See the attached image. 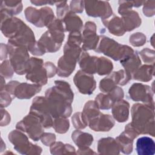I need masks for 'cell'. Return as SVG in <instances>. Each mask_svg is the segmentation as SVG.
<instances>
[{"mask_svg": "<svg viewBox=\"0 0 155 155\" xmlns=\"http://www.w3.org/2000/svg\"><path fill=\"white\" fill-rule=\"evenodd\" d=\"M120 62L124 67V70L131 75V77L136 70L141 65V60L137 52L135 51L132 54Z\"/></svg>", "mask_w": 155, "mask_h": 155, "instance_id": "484cf974", "label": "cell"}, {"mask_svg": "<svg viewBox=\"0 0 155 155\" xmlns=\"http://www.w3.org/2000/svg\"><path fill=\"white\" fill-rule=\"evenodd\" d=\"M71 139L78 148L90 147L94 140V138L91 134L79 130H76L72 133Z\"/></svg>", "mask_w": 155, "mask_h": 155, "instance_id": "4316f807", "label": "cell"}, {"mask_svg": "<svg viewBox=\"0 0 155 155\" xmlns=\"http://www.w3.org/2000/svg\"><path fill=\"white\" fill-rule=\"evenodd\" d=\"M94 101L96 102L99 108L101 110L110 109L114 102L108 94L104 93H99L97 94Z\"/></svg>", "mask_w": 155, "mask_h": 155, "instance_id": "836d02e7", "label": "cell"}, {"mask_svg": "<svg viewBox=\"0 0 155 155\" xmlns=\"http://www.w3.org/2000/svg\"><path fill=\"white\" fill-rule=\"evenodd\" d=\"M84 7L87 15L91 17H100L101 20L108 19L112 15V8L108 2L84 1Z\"/></svg>", "mask_w": 155, "mask_h": 155, "instance_id": "7c38bea8", "label": "cell"}, {"mask_svg": "<svg viewBox=\"0 0 155 155\" xmlns=\"http://www.w3.org/2000/svg\"><path fill=\"white\" fill-rule=\"evenodd\" d=\"M121 19L126 31H131L141 25V18L136 11L129 10L123 13Z\"/></svg>", "mask_w": 155, "mask_h": 155, "instance_id": "603a6c76", "label": "cell"}, {"mask_svg": "<svg viewBox=\"0 0 155 155\" xmlns=\"http://www.w3.org/2000/svg\"><path fill=\"white\" fill-rule=\"evenodd\" d=\"M14 72L10 61L5 59L2 62L1 64V74L2 77L6 79L12 78Z\"/></svg>", "mask_w": 155, "mask_h": 155, "instance_id": "60d3db41", "label": "cell"}, {"mask_svg": "<svg viewBox=\"0 0 155 155\" xmlns=\"http://www.w3.org/2000/svg\"><path fill=\"white\" fill-rule=\"evenodd\" d=\"M81 53L80 46L66 42L64 47V54L58 61V75L60 77L69 76L74 70Z\"/></svg>", "mask_w": 155, "mask_h": 155, "instance_id": "277c9868", "label": "cell"}, {"mask_svg": "<svg viewBox=\"0 0 155 155\" xmlns=\"http://www.w3.org/2000/svg\"><path fill=\"white\" fill-rule=\"evenodd\" d=\"M99 87L100 90L103 93H108L117 87V84L111 73L109 74L108 76L101 80Z\"/></svg>", "mask_w": 155, "mask_h": 155, "instance_id": "d590c367", "label": "cell"}, {"mask_svg": "<svg viewBox=\"0 0 155 155\" xmlns=\"http://www.w3.org/2000/svg\"><path fill=\"white\" fill-rule=\"evenodd\" d=\"M62 22L64 25L65 31L70 33L73 31H80L83 28V22L81 19L71 11H69Z\"/></svg>", "mask_w": 155, "mask_h": 155, "instance_id": "ffe728a7", "label": "cell"}, {"mask_svg": "<svg viewBox=\"0 0 155 155\" xmlns=\"http://www.w3.org/2000/svg\"><path fill=\"white\" fill-rule=\"evenodd\" d=\"M28 51L33 55L42 56L46 53V51L44 47L38 41H35L31 44L27 48Z\"/></svg>", "mask_w": 155, "mask_h": 155, "instance_id": "b9f144b4", "label": "cell"}, {"mask_svg": "<svg viewBox=\"0 0 155 155\" xmlns=\"http://www.w3.org/2000/svg\"><path fill=\"white\" fill-rule=\"evenodd\" d=\"M76 154H96L97 153L94 152L92 149H91L89 147L79 148Z\"/></svg>", "mask_w": 155, "mask_h": 155, "instance_id": "816d5d0a", "label": "cell"}, {"mask_svg": "<svg viewBox=\"0 0 155 155\" xmlns=\"http://www.w3.org/2000/svg\"><path fill=\"white\" fill-rule=\"evenodd\" d=\"M53 128L55 131L59 134L65 133L70 128V122L66 117L54 118L53 121Z\"/></svg>", "mask_w": 155, "mask_h": 155, "instance_id": "e575fe53", "label": "cell"}, {"mask_svg": "<svg viewBox=\"0 0 155 155\" xmlns=\"http://www.w3.org/2000/svg\"><path fill=\"white\" fill-rule=\"evenodd\" d=\"M41 90V86L36 84L19 83L16 87L13 98L16 97L20 99H30Z\"/></svg>", "mask_w": 155, "mask_h": 155, "instance_id": "e0dca14e", "label": "cell"}, {"mask_svg": "<svg viewBox=\"0 0 155 155\" xmlns=\"http://www.w3.org/2000/svg\"><path fill=\"white\" fill-rule=\"evenodd\" d=\"M35 41L34 33L31 29L25 24L18 34L14 38L8 39V44L14 46L24 47L27 48L31 44Z\"/></svg>", "mask_w": 155, "mask_h": 155, "instance_id": "9a60e30c", "label": "cell"}, {"mask_svg": "<svg viewBox=\"0 0 155 155\" xmlns=\"http://www.w3.org/2000/svg\"><path fill=\"white\" fill-rule=\"evenodd\" d=\"M44 67L45 68L48 78L53 77L58 71V68L51 62H46L44 63Z\"/></svg>", "mask_w": 155, "mask_h": 155, "instance_id": "681fc988", "label": "cell"}, {"mask_svg": "<svg viewBox=\"0 0 155 155\" xmlns=\"http://www.w3.org/2000/svg\"><path fill=\"white\" fill-rule=\"evenodd\" d=\"M7 54H8V45L7 44H4L3 43L1 45V60L2 61L5 59L7 57Z\"/></svg>", "mask_w": 155, "mask_h": 155, "instance_id": "f5cc1de1", "label": "cell"}, {"mask_svg": "<svg viewBox=\"0 0 155 155\" xmlns=\"http://www.w3.org/2000/svg\"><path fill=\"white\" fill-rule=\"evenodd\" d=\"M131 125L140 134L154 137V108L145 104H134L131 110Z\"/></svg>", "mask_w": 155, "mask_h": 155, "instance_id": "7a4b0ae2", "label": "cell"}, {"mask_svg": "<svg viewBox=\"0 0 155 155\" xmlns=\"http://www.w3.org/2000/svg\"><path fill=\"white\" fill-rule=\"evenodd\" d=\"M119 150L125 154H130L133 152V139L123 131L116 139Z\"/></svg>", "mask_w": 155, "mask_h": 155, "instance_id": "f1b7e54d", "label": "cell"}, {"mask_svg": "<svg viewBox=\"0 0 155 155\" xmlns=\"http://www.w3.org/2000/svg\"><path fill=\"white\" fill-rule=\"evenodd\" d=\"M84 1H73L70 2V8L73 13H82L84 10Z\"/></svg>", "mask_w": 155, "mask_h": 155, "instance_id": "c3c4849f", "label": "cell"}, {"mask_svg": "<svg viewBox=\"0 0 155 155\" xmlns=\"http://www.w3.org/2000/svg\"><path fill=\"white\" fill-rule=\"evenodd\" d=\"M143 13L147 17H151L154 15V1H147L143 2Z\"/></svg>", "mask_w": 155, "mask_h": 155, "instance_id": "ee69618b", "label": "cell"}, {"mask_svg": "<svg viewBox=\"0 0 155 155\" xmlns=\"http://www.w3.org/2000/svg\"><path fill=\"white\" fill-rule=\"evenodd\" d=\"M154 64L142 65L140 66L133 74L132 78L140 82H148L154 76Z\"/></svg>", "mask_w": 155, "mask_h": 155, "instance_id": "d4e9b609", "label": "cell"}, {"mask_svg": "<svg viewBox=\"0 0 155 155\" xmlns=\"http://www.w3.org/2000/svg\"><path fill=\"white\" fill-rule=\"evenodd\" d=\"M50 151L51 154H76V150L73 146L68 143H64L62 142H54L50 146Z\"/></svg>", "mask_w": 155, "mask_h": 155, "instance_id": "4dcf8cb0", "label": "cell"}, {"mask_svg": "<svg viewBox=\"0 0 155 155\" xmlns=\"http://www.w3.org/2000/svg\"><path fill=\"white\" fill-rule=\"evenodd\" d=\"M9 141L13 145L14 149L22 154H41L42 149L41 147L33 144L22 131L15 130L12 131L8 136Z\"/></svg>", "mask_w": 155, "mask_h": 155, "instance_id": "5b68a950", "label": "cell"}, {"mask_svg": "<svg viewBox=\"0 0 155 155\" xmlns=\"http://www.w3.org/2000/svg\"><path fill=\"white\" fill-rule=\"evenodd\" d=\"M143 2L144 1H119L118 13L122 15L126 12L131 10L133 7H139L141 6Z\"/></svg>", "mask_w": 155, "mask_h": 155, "instance_id": "8d00e7d4", "label": "cell"}, {"mask_svg": "<svg viewBox=\"0 0 155 155\" xmlns=\"http://www.w3.org/2000/svg\"><path fill=\"white\" fill-rule=\"evenodd\" d=\"M27 80L41 86L47 82V74L43 60L37 58H30L25 73Z\"/></svg>", "mask_w": 155, "mask_h": 155, "instance_id": "ba28073f", "label": "cell"}, {"mask_svg": "<svg viewBox=\"0 0 155 155\" xmlns=\"http://www.w3.org/2000/svg\"><path fill=\"white\" fill-rule=\"evenodd\" d=\"M139 54L145 63L150 64L151 65L154 64L155 52L154 50L145 48L139 52Z\"/></svg>", "mask_w": 155, "mask_h": 155, "instance_id": "ab89813d", "label": "cell"}, {"mask_svg": "<svg viewBox=\"0 0 155 155\" xmlns=\"http://www.w3.org/2000/svg\"><path fill=\"white\" fill-rule=\"evenodd\" d=\"M56 13L58 18L62 20L66 14L70 11L69 7L67 4L66 1L56 2Z\"/></svg>", "mask_w": 155, "mask_h": 155, "instance_id": "7bdbcfd3", "label": "cell"}, {"mask_svg": "<svg viewBox=\"0 0 155 155\" xmlns=\"http://www.w3.org/2000/svg\"><path fill=\"white\" fill-rule=\"evenodd\" d=\"M100 113L99 108L94 101H88L87 102L82 112L84 118L88 124Z\"/></svg>", "mask_w": 155, "mask_h": 155, "instance_id": "f546056e", "label": "cell"}, {"mask_svg": "<svg viewBox=\"0 0 155 155\" xmlns=\"http://www.w3.org/2000/svg\"><path fill=\"white\" fill-rule=\"evenodd\" d=\"M97 149L99 154H119L120 153L116 139L111 137L100 139L97 142Z\"/></svg>", "mask_w": 155, "mask_h": 155, "instance_id": "d6986e66", "label": "cell"}, {"mask_svg": "<svg viewBox=\"0 0 155 155\" xmlns=\"http://www.w3.org/2000/svg\"><path fill=\"white\" fill-rule=\"evenodd\" d=\"M10 64L15 73L22 75L26 73L30 56L27 48L7 44Z\"/></svg>", "mask_w": 155, "mask_h": 155, "instance_id": "8992f818", "label": "cell"}, {"mask_svg": "<svg viewBox=\"0 0 155 155\" xmlns=\"http://www.w3.org/2000/svg\"><path fill=\"white\" fill-rule=\"evenodd\" d=\"M29 113L37 116L42 122L45 128H50L52 127L53 120L45 96H36L33 99Z\"/></svg>", "mask_w": 155, "mask_h": 155, "instance_id": "30bf717a", "label": "cell"}, {"mask_svg": "<svg viewBox=\"0 0 155 155\" xmlns=\"http://www.w3.org/2000/svg\"><path fill=\"white\" fill-rule=\"evenodd\" d=\"M38 42L42 44L46 52L54 53L61 48L62 44L58 43L50 35L48 31H46L41 36Z\"/></svg>", "mask_w": 155, "mask_h": 155, "instance_id": "83f0119b", "label": "cell"}, {"mask_svg": "<svg viewBox=\"0 0 155 155\" xmlns=\"http://www.w3.org/2000/svg\"><path fill=\"white\" fill-rule=\"evenodd\" d=\"M55 85L45 91V100L52 117H68L72 113L74 94L70 84L64 81H55Z\"/></svg>", "mask_w": 155, "mask_h": 155, "instance_id": "6da1fadb", "label": "cell"}, {"mask_svg": "<svg viewBox=\"0 0 155 155\" xmlns=\"http://www.w3.org/2000/svg\"><path fill=\"white\" fill-rule=\"evenodd\" d=\"M16 128L25 133L34 141H38L41 139L42 134L44 133L45 128L41 120L30 113L17 123Z\"/></svg>", "mask_w": 155, "mask_h": 155, "instance_id": "52a82bcc", "label": "cell"}, {"mask_svg": "<svg viewBox=\"0 0 155 155\" xmlns=\"http://www.w3.org/2000/svg\"><path fill=\"white\" fill-rule=\"evenodd\" d=\"M82 36V50L84 51L90 50H95L100 40V36L96 34V24L91 21L87 22L84 25Z\"/></svg>", "mask_w": 155, "mask_h": 155, "instance_id": "5bb4252c", "label": "cell"}, {"mask_svg": "<svg viewBox=\"0 0 155 155\" xmlns=\"http://www.w3.org/2000/svg\"><path fill=\"white\" fill-rule=\"evenodd\" d=\"M1 10L6 12L8 15L13 16L20 13L22 10L21 1H2Z\"/></svg>", "mask_w": 155, "mask_h": 155, "instance_id": "d6a6232c", "label": "cell"}, {"mask_svg": "<svg viewBox=\"0 0 155 155\" xmlns=\"http://www.w3.org/2000/svg\"><path fill=\"white\" fill-rule=\"evenodd\" d=\"M1 126L4 127L7 125L10 122V115L5 110L1 108Z\"/></svg>", "mask_w": 155, "mask_h": 155, "instance_id": "f907efd6", "label": "cell"}, {"mask_svg": "<svg viewBox=\"0 0 155 155\" xmlns=\"http://www.w3.org/2000/svg\"><path fill=\"white\" fill-rule=\"evenodd\" d=\"M111 112L113 118L118 122H125L129 117L130 104L128 101L120 99L114 102Z\"/></svg>", "mask_w": 155, "mask_h": 155, "instance_id": "ac0fdd59", "label": "cell"}, {"mask_svg": "<svg viewBox=\"0 0 155 155\" xmlns=\"http://www.w3.org/2000/svg\"><path fill=\"white\" fill-rule=\"evenodd\" d=\"M113 68L112 62L105 57H97L96 73L100 76L109 74Z\"/></svg>", "mask_w": 155, "mask_h": 155, "instance_id": "1f68e13d", "label": "cell"}, {"mask_svg": "<svg viewBox=\"0 0 155 155\" xmlns=\"http://www.w3.org/2000/svg\"><path fill=\"white\" fill-rule=\"evenodd\" d=\"M136 150L138 155H153L155 153V143L148 136L139 137L136 143Z\"/></svg>", "mask_w": 155, "mask_h": 155, "instance_id": "44dd1931", "label": "cell"}, {"mask_svg": "<svg viewBox=\"0 0 155 155\" xmlns=\"http://www.w3.org/2000/svg\"><path fill=\"white\" fill-rule=\"evenodd\" d=\"M96 52L103 53L114 61H122L131 54L134 51L130 47L118 43L113 39L105 36H101Z\"/></svg>", "mask_w": 155, "mask_h": 155, "instance_id": "3957f363", "label": "cell"}, {"mask_svg": "<svg viewBox=\"0 0 155 155\" xmlns=\"http://www.w3.org/2000/svg\"><path fill=\"white\" fill-rule=\"evenodd\" d=\"M129 41L133 47H140L145 44L147 38L143 33L136 32L130 36Z\"/></svg>", "mask_w": 155, "mask_h": 155, "instance_id": "f35d334b", "label": "cell"}, {"mask_svg": "<svg viewBox=\"0 0 155 155\" xmlns=\"http://www.w3.org/2000/svg\"><path fill=\"white\" fill-rule=\"evenodd\" d=\"M102 21L109 32L113 35L120 36L126 32L122 19L118 16L114 15L110 19H107Z\"/></svg>", "mask_w": 155, "mask_h": 155, "instance_id": "cb8c5ba5", "label": "cell"}, {"mask_svg": "<svg viewBox=\"0 0 155 155\" xmlns=\"http://www.w3.org/2000/svg\"><path fill=\"white\" fill-rule=\"evenodd\" d=\"M128 94L133 101L142 102L143 104L154 108V91L149 85L142 83H134L129 88Z\"/></svg>", "mask_w": 155, "mask_h": 155, "instance_id": "8fae6325", "label": "cell"}, {"mask_svg": "<svg viewBox=\"0 0 155 155\" xmlns=\"http://www.w3.org/2000/svg\"><path fill=\"white\" fill-rule=\"evenodd\" d=\"M153 37H154V35L152 36V37H151V41H152V42H151V45H152L153 46H154V43L153 42Z\"/></svg>", "mask_w": 155, "mask_h": 155, "instance_id": "11a10c76", "label": "cell"}, {"mask_svg": "<svg viewBox=\"0 0 155 155\" xmlns=\"http://www.w3.org/2000/svg\"><path fill=\"white\" fill-rule=\"evenodd\" d=\"M25 16L28 22L37 27H47L54 19L52 9L48 7L39 10L28 7L25 10Z\"/></svg>", "mask_w": 155, "mask_h": 155, "instance_id": "9c48e42d", "label": "cell"}, {"mask_svg": "<svg viewBox=\"0 0 155 155\" xmlns=\"http://www.w3.org/2000/svg\"><path fill=\"white\" fill-rule=\"evenodd\" d=\"M71 121L73 125L77 130L84 129L88 126V123L85 120L81 112L75 113L71 117Z\"/></svg>", "mask_w": 155, "mask_h": 155, "instance_id": "74e56055", "label": "cell"}, {"mask_svg": "<svg viewBox=\"0 0 155 155\" xmlns=\"http://www.w3.org/2000/svg\"><path fill=\"white\" fill-rule=\"evenodd\" d=\"M41 140L44 145L48 147L55 142L56 135L51 133H44L41 137Z\"/></svg>", "mask_w": 155, "mask_h": 155, "instance_id": "7dc6e473", "label": "cell"}, {"mask_svg": "<svg viewBox=\"0 0 155 155\" xmlns=\"http://www.w3.org/2000/svg\"><path fill=\"white\" fill-rule=\"evenodd\" d=\"M74 83L79 91L84 94H91L96 87L94 76L80 70L74 76Z\"/></svg>", "mask_w": 155, "mask_h": 155, "instance_id": "4fadbf2b", "label": "cell"}, {"mask_svg": "<svg viewBox=\"0 0 155 155\" xmlns=\"http://www.w3.org/2000/svg\"><path fill=\"white\" fill-rule=\"evenodd\" d=\"M13 99L12 95L5 90H1V108L8 106Z\"/></svg>", "mask_w": 155, "mask_h": 155, "instance_id": "bcb514c9", "label": "cell"}, {"mask_svg": "<svg viewBox=\"0 0 155 155\" xmlns=\"http://www.w3.org/2000/svg\"><path fill=\"white\" fill-rule=\"evenodd\" d=\"M31 3L35 4L36 5H38V6H41L42 5H44V4H50L51 5L56 3V2H52V1H31Z\"/></svg>", "mask_w": 155, "mask_h": 155, "instance_id": "db71d44e", "label": "cell"}, {"mask_svg": "<svg viewBox=\"0 0 155 155\" xmlns=\"http://www.w3.org/2000/svg\"><path fill=\"white\" fill-rule=\"evenodd\" d=\"M96 56H91L88 53L85 51L82 52L78 63L81 70L89 74L96 73V64H97Z\"/></svg>", "mask_w": 155, "mask_h": 155, "instance_id": "7402d4cb", "label": "cell"}, {"mask_svg": "<svg viewBox=\"0 0 155 155\" xmlns=\"http://www.w3.org/2000/svg\"><path fill=\"white\" fill-rule=\"evenodd\" d=\"M114 124V120L111 115L101 113L97 117L90 120L88 125L94 131L105 132L110 131Z\"/></svg>", "mask_w": 155, "mask_h": 155, "instance_id": "2e32d148", "label": "cell"}, {"mask_svg": "<svg viewBox=\"0 0 155 155\" xmlns=\"http://www.w3.org/2000/svg\"><path fill=\"white\" fill-rule=\"evenodd\" d=\"M107 94L110 96V97L114 102H116V101L120 99H122L124 96L123 89L121 87L117 86L116 87L110 91H109L108 93H107Z\"/></svg>", "mask_w": 155, "mask_h": 155, "instance_id": "f6af8a7d", "label": "cell"}]
</instances>
